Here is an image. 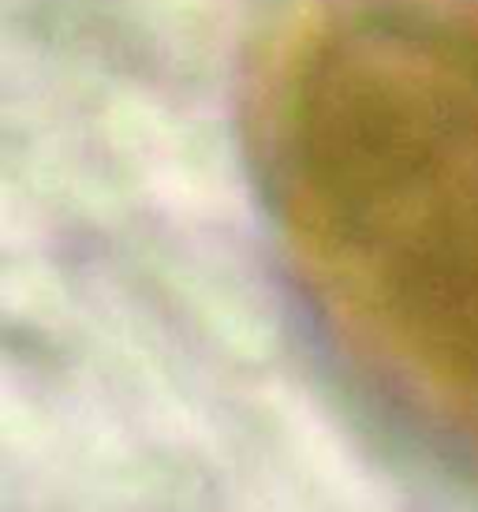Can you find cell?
<instances>
[{
    "instance_id": "6da1fadb",
    "label": "cell",
    "mask_w": 478,
    "mask_h": 512,
    "mask_svg": "<svg viewBox=\"0 0 478 512\" xmlns=\"http://www.w3.org/2000/svg\"><path fill=\"white\" fill-rule=\"evenodd\" d=\"M251 146L322 314L478 456V0H296L254 64Z\"/></svg>"
}]
</instances>
